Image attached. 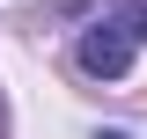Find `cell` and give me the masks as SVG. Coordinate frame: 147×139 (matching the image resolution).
<instances>
[{"instance_id":"6da1fadb","label":"cell","mask_w":147,"mask_h":139,"mask_svg":"<svg viewBox=\"0 0 147 139\" xmlns=\"http://www.w3.org/2000/svg\"><path fill=\"white\" fill-rule=\"evenodd\" d=\"M147 44V7L132 0V7H110V15H96L88 29H81V66L96 73V81H118V73L140 59Z\"/></svg>"},{"instance_id":"7a4b0ae2","label":"cell","mask_w":147,"mask_h":139,"mask_svg":"<svg viewBox=\"0 0 147 139\" xmlns=\"http://www.w3.org/2000/svg\"><path fill=\"white\" fill-rule=\"evenodd\" d=\"M103 139H125V132H103Z\"/></svg>"}]
</instances>
